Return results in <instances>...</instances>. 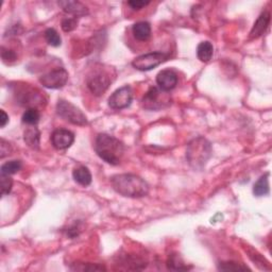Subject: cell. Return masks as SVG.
<instances>
[{"mask_svg":"<svg viewBox=\"0 0 272 272\" xmlns=\"http://www.w3.org/2000/svg\"><path fill=\"white\" fill-rule=\"evenodd\" d=\"M57 113L65 121H69L76 125H86L89 123L88 118L84 115V113L77 108L76 105L69 101H66L61 99L57 104Z\"/></svg>","mask_w":272,"mask_h":272,"instance_id":"5b68a950","label":"cell"},{"mask_svg":"<svg viewBox=\"0 0 272 272\" xmlns=\"http://www.w3.org/2000/svg\"><path fill=\"white\" fill-rule=\"evenodd\" d=\"M24 141L31 149H39V145H41V132L34 125L28 128L24 132Z\"/></svg>","mask_w":272,"mask_h":272,"instance_id":"5bb4252c","label":"cell"},{"mask_svg":"<svg viewBox=\"0 0 272 272\" xmlns=\"http://www.w3.org/2000/svg\"><path fill=\"white\" fill-rule=\"evenodd\" d=\"M1 58L3 60L4 63H8V62H13L16 60V54L13 50H9V49H5L4 47H2L1 49Z\"/></svg>","mask_w":272,"mask_h":272,"instance_id":"f1b7e54d","label":"cell"},{"mask_svg":"<svg viewBox=\"0 0 272 272\" xmlns=\"http://www.w3.org/2000/svg\"><path fill=\"white\" fill-rule=\"evenodd\" d=\"M213 155L212 144L203 136H198L190 141L186 149V160L195 170H202Z\"/></svg>","mask_w":272,"mask_h":272,"instance_id":"3957f363","label":"cell"},{"mask_svg":"<svg viewBox=\"0 0 272 272\" xmlns=\"http://www.w3.org/2000/svg\"><path fill=\"white\" fill-rule=\"evenodd\" d=\"M86 84H88V88L92 95L101 96L109 89V86L111 85V80L107 74L97 72V74L91 75L88 78Z\"/></svg>","mask_w":272,"mask_h":272,"instance_id":"9c48e42d","label":"cell"},{"mask_svg":"<svg viewBox=\"0 0 272 272\" xmlns=\"http://www.w3.org/2000/svg\"><path fill=\"white\" fill-rule=\"evenodd\" d=\"M167 268L169 270H175V271H179V270H188L190 267L186 266L185 263L183 262V260L181 258V256L179 255L178 253H171L168 256L167 260Z\"/></svg>","mask_w":272,"mask_h":272,"instance_id":"d6986e66","label":"cell"},{"mask_svg":"<svg viewBox=\"0 0 272 272\" xmlns=\"http://www.w3.org/2000/svg\"><path fill=\"white\" fill-rule=\"evenodd\" d=\"M133 100V91L129 85L116 90L109 98V105L113 110H122L131 105Z\"/></svg>","mask_w":272,"mask_h":272,"instance_id":"ba28073f","label":"cell"},{"mask_svg":"<svg viewBox=\"0 0 272 272\" xmlns=\"http://www.w3.org/2000/svg\"><path fill=\"white\" fill-rule=\"evenodd\" d=\"M51 144L57 150H66L75 142V134L66 129H57L51 134Z\"/></svg>","mask_w":272,"mask_h":272,"instance_id":"30bf717a","label":"cell"},{"mask_svg":"<svg viewBox=\"0 0 272 272\" xmlns=\"http://www.w3.org/2000/svg\"><path fill=\"white\" fill-rule=\"evenodd\" d=\"M149 3V1H138V0H132V1L128 2V4L131 6V9L133 10H141L145 8V6H147Z\"/></svg>","mask_w":272,"mask_h":272,"instance_id":"f546056e","label":"cell"},{"mask_svg":"<svg viewBox=\"0 0 272 272\" xmlns=\"http://www.w3.org/2000/svg\"><path fill=\"white\" fill-rule=\"evenodd\" d=\"M68 71L63 67L56 68L39 78V83L49 90L62 89L68 81Z\"/></svg>","mask_w":272,"mask_h":272,"instance_id":"52a82bcc","label":"cell"},{"mask_svg":"<svg viewBox=\"0 0 272 272\" xmlns=\"http://www.w3.org/2000/svg\"><path fill=\"white\" fill-rule=\"evenodd\" d=\"M0 181H1V195H9L13 187V180L10 178V176L1 175L0 176Z\"/></svg>","mask_w":272,"mask_h":272,"instance_id":"484cf974","label":"cell"},{"mask_svg":"<svg viewBox=\"0 0 272 272\" xmlns=\"http://www.w3.org/2000/svg\"><path fill=\"white\" fill-rule=\"evenodd\" d=\"M45 39L52 47H59L62 44V38L60 36L58 31L54 28H49L45 31L44 33Z\"/></svg>","mask_w":272,"mask_h":272,"instance_id":"603a6c76","label":"cell"},{"mask_svg":"<svg viewBox=\"0 0 272 272\" xmlns=\"http://www.w3.org/2000/svg\"><path fill=\"white\" fill-rule=\"evenodd\" d=\"M72 177H74V180L78 184L82 185L84 187L91 185L92 181L91 171L88 167H85V166H79V167L75 168L74 171H72Z\"/></svg>","mask_w":272,"mask_h":272,"instance_id":"2e32d148","label":"cell"},{"mask_svg":"<svg viewBox=\"0 0 272 272\" xmlns=\"http://www.w3.org/2000/svg\"><path fill=\"white\" fill-rule=\"evenodd\" d=\"M132 32L137 41L146 42L151 36V25L148 22H138L133 25Z\"/></svg>","mask_w":272,"mask_h":272,"instance_id":"9a60e30c","label":"cell"},{"mask_svg":"<svg viewBox=\"0 0 272 272\" xmlns=\"http://www.w3.org/2000/svg\"><path fill=\"white\" fill-rule=\"evenodd\" d=\"M179 77L177 72L172 69H163L156 76V83L158 89L164 91H170L178 85Z\"/></svg>","mask_w":272,"mask_h":272,"instance_id":"8fae6325","label":"cell"},{"mask_svg":"<svg viewBox=\"0 0 272 272\" xmlns=\"http://www.w3.org/2000/svg\"><path fill=\"white\" fill-rule=\"evenodd\" d=\"M16 95H18V101L21 102L24 105H32L33 101L38 100V94H35L33 90H26L23 89L22 91H19Z\"/></svg>","mask_w":272,"mask_h":272,"instance_id":"ffe728a7","label":"cell"},{"mask_svg":"<svg viewBox=\"0 0 272 272\" xmlns=\"http://www.w3.org/2000/svg\"><path fill=\"white\" fill-rule=\"evenodd\" d=\"M270 22H271L270 12H268V11L263 12L262 14L256 19L253 28H252V30L250 32V38L254 39V38H258L260 36H262L264 33L267 31L269 25H270Z\"/></svg>","mask_w":272,"mask_h":272,"instance_id":"4fadbf2b","label":"cell"},{"mask_svg":"<svg viewBox=\"0 0 272 272\" xmlns=\"http://www.w3.org/2000/svg\"><path fill=\"white\" fill-rule=\"evenodd\" d=\"M11 152H12L11 145L6 142L5 139L1 138V142H0V157L4 158L5 156L11 154Z\"/></svg>","mask_w":272,"mask_h":272,"instance_id":"83f0119b","label":"cell"},{"mask_svg":"<svg viewBox=\"0 0 272 272\" xmlns=\"http://www.w3.org/2000/svg\"><path fill=\"white\" fill-rule=\"evenodd\" d=\"M71 270H79V271H101L107 270L103 266L94 264H74V266L70 267Z\"/></svg>","mask_w":272,"mask_h":272,"instance_id":"d4e9b609","label":"cell"},{"mask_svg":"<svg viewBox=\"0 0 272 272\" xmlns=\"http://www.w3.org/2000/svg\"><path fill=\"white\" fill-rule=\"evenodd\" d=\"M23 122L28 125H35L38 123L39 119H41V114L37 109L29 108L23 114Z\"/></svg>","mask_w":272,"mask_h":272,"instance_id":"44dd1931","label":"cell"},{"mask_svg":"<svg viewBox=\"0 0 272 272\" xmlns=\"http://www.w3.org/2000/svg\"><path fill=\"white\" fill-rule=\"evenodd\" d=\"M58 3L65 13H67V14H70L74 17L79 18L89 14L88 6L80 1H70V0L67 1L66 0V1H59Z\"/></svg>","mask_w":272,"mask_h":272,"instance_id":"7c38bea8","label":"cell"},{"mask_svg":"<svg viewBox=\"0 0 272 272\" xmlns=\"http://www.w3.org/2000/svg\"><path fill=\"white\" fill-rule=\"evenodd\" d=\"M170 58V55L167 52L154 51L145 54L135 58L132 62V66L137 70L149 71L160 66L162 63L166 62Z\"/></svg>","mask_w":272,"mask_h":272,"instance_id":"8992f818","label":"cell"},{"mask_svg":"<svg viewBox=\"0 0 272 272\" xmlns=\"http://www.w3.org/2000/svg\"><path fill=\"white\" fill-rule=\"evenodd\" d=\"M61 27L64 32H71L78 27V18L77 17H67L64 18L61 24Z\"/></svg>","mask_w":272,"mask_h":272,"instance_id":"4316f807","label":"cell"},{"mask_svg":"<svg viewBox=\"0 0 272 272\" xmlns=\"http://www.w3.org/2000/svg\"><path fill=\"white\" fill-rule=\"evenodd\" d=\"M269 191V174L267 172V174H265L258 179L256 183L253 185V194L256 197H262L268 195Z\"/></svg>","mask_w":272,"mask_h":272,"instance_id":"ac0fdd59","label":"cell"},{"mask_svg":"<svg viewBox=\"0 0 272 272\" xmlns=\"http://www.w3.org/2000/svg\"><path fill=\"white\" fill-rule=\"evenodd\" d=\"M218 269L222 271H244L249 270L248 267L243 266L242 264H238L235 262H222L218 264Z\"/></svg>","mask_w":272,"mask_h":272,"instance_id":"cb8c5ba5","label":"cell"},{"mask_svg":"<svg viewBox=\"0 0 272 272\" xmlns=\"http://www.w3.org/2000/svg\"><path fill=\"white\" fill-rule=\"evenodd\" d=\"M214 55V46L210 42H202L197 47V57L203 63L210 62Z\"/></svg>","mask_w":272,"mask_h":272,"instance_id":"e0dca14e","label":"cell"},{"mask_svg":"<svg viewBox=\"0 0 272 272\" xmlns=\"http://www.w3.org/2000/svg\"><path fill=\"white\" fill-rule=\"evenodd\" d=\"M0 113H1V118H0V121H1V128H4L5 124L9 122V116L3 110H1Z\"/></svg>","mask_w":272,"mask_h":272,"instance_id":"1f68e13d","label":"cell"},{"mask_svg":"<svg viewBox=\"0 0 272 272\" xmlns=\"http://www.w3.org/2000/svg\"><path fill=\"white\" fill-rule=\"evenodd\" d=\"M95 151L97 155L111 165H119L124 153V145L109 134L101 133L96 138Z\"/></svg>","mask_w":272,"mask_h":272,"instance_id":"7a4b0ae2","label":"cell"},{"mask_svg":"<svg viewBox=\"0 0 272 272\" xmlns=\"http://www.w3.org/2000/svg\"><path fill=\"white\" fill-rule=\"evenodd\" d=\"M171 98L167 91H164L155 86H151L143 97V108L149 111L162 110L171 103Z\"/></svg>","mask_w":272,"mask_h":272,"instance_id":"277c9868","label":"cell"},{"mask_svg":"<svg viewBox=\"0 0 272 272\" xmlns=\"http://www.w3.org/2000/svg\"><path fill=\"white\" fill-rule=\"evenodd\" d=\"M23 168V163L22 161H10L6 162L5 164H3L1 166V175H5V176H12L15 175L17 172Z\"/></svg>","mask_w":272,"mask_h":272,"instance_id":"7402d4cb","label":"cell"},{"mask_svg":"<svg viewBox=\"0 0 272 272\" xmlns=\"http://www.w3.org/2000/svg\"><path fill=\"white\" fill-rule=\"evenodd\" d=\"M81 232V228L79 227V223H75L74 225H71V227L68 229L67 231V235L71 238H75L77 236H79Z\"/></svg>","mask_w":272,"mask_h":272,"instance_id":"4dcf8cb0","label":"cell"},{"mask_svg":"<svg viewBox=\"0 0 272 272\" xmlns=\"http://www.w3.org/2000/svg\"><path fill=\"white\" fill-rule=\"evenodd\" d=\"M111 184L117 194L129 198H142L148 195L149 185L136 175L122 174L111 178Z\"/></svg>","mask_w":272,"mask_h":272,"instance_id":"6da1fadb","label":"cell"}]
</instances>
